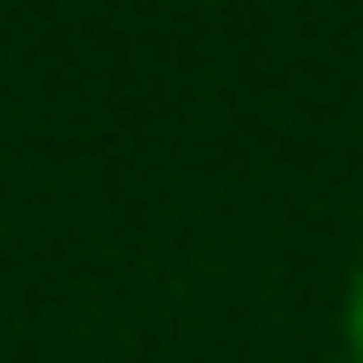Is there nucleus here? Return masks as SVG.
<instances>
[{
    "label": "nucleus",
    "mask_w": 363,
    "mask_h": 363,
    "mask_svg": "<svg viewBox=\"0 0 363 363\" xmlns=\"http://www.w3.org/2000/svg\"><path fill=\"white\" fill-rule=\"evenodd\" d=\"M341 349H349V363H363V267L341 289Z\"/></svg>",
    "instance_id": "obj_1"
}]
</instances>
